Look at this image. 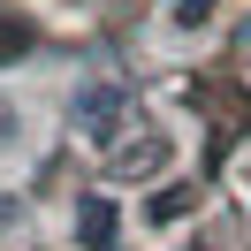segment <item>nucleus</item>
<instances>
[{"label": "nucleus", "instance_id": "nucleus-1", "mask_svg": "<svg viewBox=\"0 0 251 251\" xmlns=\"http://www.w3.org/2000/svg\"><path fill=\"white\" fill-rule=\"evenodd\" d=\"M122 107H129L122 84H84V92L69 99V122H76L92 145H107V137H114V122H122Z\"/></svg>", "mask_w": 251, "mask_h": 251}, {"label": "nucleus", "instance_id": "nucleus-2", "mask_svg": "<svg viewBox=\"0 0 251 251\" xmlns=\"http://www.w3.org/2000/svg\"><path fill=\"white\" fill-rule=\"evenodd\" d=\"M114 228H122L114 198H107V190H92V198L76 205V244H84V251H114Z\"/></svg>", "mask_w": 251, "mask_h": 251}, {"label": "nucleus", "instance_id": "nucleus-3", "mask_svg": "<svg viewBox=\"0 0 251 251\" xmlns=\"http://www.w3.org/2000/svg\"><path fill=\"white\" fill-rule=\"evenodd\" d=\"M152 168H168V137H145V145L114 152V175H152Z\"/></svg>", "mask_w": 251, "mask_h": 251}, {"label": "nucleus", "instance_id": "nucleus-4", "mask_svg": "<svg viewBox=\"0 0 251 251\" xmlns=\"http://www.w3.org/2000/svg\"><path fill=\"white\" fill-rule=\"evenodd\" d=\"M175 213H190V190H168V198L145 205V221H175Z\"/></svg>", "mask_w": 251, "mask_h": 251}, {"label": "nucleus", "instance_id": "nucleus-5", "mask_svg": "<svg viewBox=\"0 0 251 251\" xmlns=\"http://www.w3.org/2000/svg\"><path fill=\"white\" fill-rule=\"evenodd\" d=\"M8 129H16V107H8V99H0V145H8Z\"/></svg>", "mask_w": 251, "mask_h": 251}]
</instances>
